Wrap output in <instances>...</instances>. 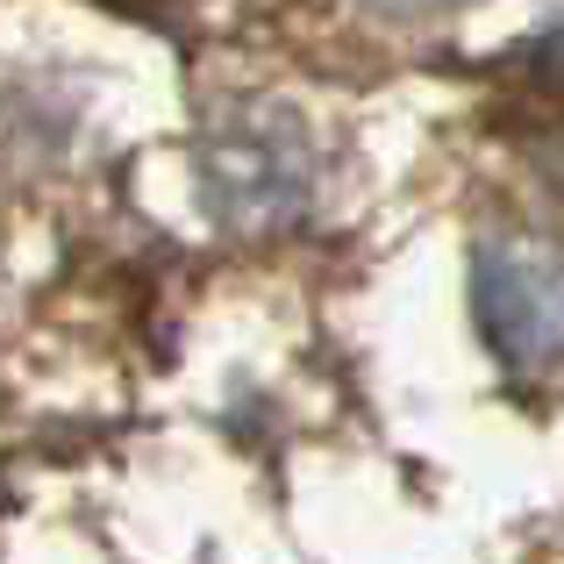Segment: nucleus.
Segmentation results:
<instances>
[{"mask_svg": "<svg viewBox=\"0 0 564 564\" xmlns=\"http://www.w3.org/2000/svg\"><path fill=\"white\" fill-rule=\"evenodd\" d=\"M471 322L508 372L564 365V243L486 229L471 243Z\"/></svg>", "mask_w": 564, "mask_h": 564, "instance_id": "f03ea898", "label": "nucleus"}, {"mask_svg": "<svg viewBox=\"0 0 564 564\" xmlns=\"http://www.w3.org/2000/svg\"><path fill=\"white\" fill-rule=\"evenodd\" d=\"M193 180L221 229H293L315 200V137L286 100H229L200 129Z\"/></svg>", "mask_w": 564, "mask_h": 564, "instance_id": "f257e3e1", "label": "nucleus"}]
</instances>
